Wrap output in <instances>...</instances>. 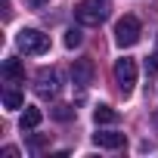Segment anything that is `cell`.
<instances>
[{"mask_svg":"<svg viewBox=\"0 0 158 158\" xmlns=\"http://www.w3.org/2000/svg\"><path fill=\"white\" fill-rule=\"evenodd\" d=\"M93 143H96L99 149H121L127 139H124V133H118V130H99V133H93Z\"/></svg>","mask_w":158,"mask_h":158,"instance_id":"7","label":"cell"},{"mask_svg":"<svg viewBox=\"0 0 158 158\" xmlns=\"http://www.w3.org/2000/svg\"><path fill=\"white\" fill-rule=\"evenodd\" d=\"M3 158H19V149H16V146H6V149H3Z\"/></svg>","mask_w":158,"mask_h":158,"instance_id":"14","label":"cell"},{"mask_svg":"<svg viewBox=\"0 0 158 158\" xmlns=\"http://www.w3.org/2000/svg\"><path fill=\"white\" fill-rule=\"evenodd\" d=\"M81 40H84L81 28H68V31H65V47H68V50H74V47H81Z\"/></svg>","mask_w":158,"mask_h":158,"instance_id":"12","label":"cell"},{"mask_svg":"<svg viewBox=\"0 0 158 158\" xmlns=\"http://www.w3.org/2000/svg\"><path fill=\"white\" fill-rule=\"evenodd\" d=\"M44 143H47V136H34V139H31V146H34V149H40Z\"/></svg>","mask_w":158,"mask_h":158,"instance_id":"15","label":"cell"},{"mask_svg":"<svg viewBox=\"0 0 158 158\" xmlns=\"http://www.w3.org/2000/svg\"><path fill=\"white\" fill-rule=\"evenodd\" d=\"M28 3H31V6L37 10V6H44V3H47V0H28Z\"/></svg>","mask_w":158,"mask_h":158,"instance_id":"16","label":"cell"},{"mask_svg":"<svg viewBox=\"0 0 158 158\" xmlns=\"http://www.w3.org/2000/svg\"><path fill=\"white\" fill-rule=\"evenodd\" d=\"M71 115H74L71 106H56V109H53V118H56V121H68Z\"/></svg>","mask_w":158,"mask_h":158,"instance_id":"13","label":"cell"},{"mask_svg":"<svg viewBox=\"0 0 158 158\" xmlns=\"http://www.w3.org/2000/svg\"><path fill=\"white\" fill-rule=\"evenodd\" d=\"M34 90H37L40 99H50V96L59 93V74H56V68H40L34 74Z\"/></svg>","mask_w":158,"mask_h":158,"instance_id":"5","label":"cell"},{"mask_svg":"<svg viewBox=\"0 0 158 158\" xmlns=\"http://www.w3.org/2000/svg\"><path fill=\"white\" fill-rule=\"evenodd\" d=\"M139 34H143V25H139L136 16L118 19V25H115V44H118V47H133V44L139 40Z\"/></svg>","mask_w":158,"mask_h":158,"instance_id":"3","label":"cell"},{"mask_svg":"<svg viewBox=\"0 0 158 158\" xmlns=\"http://www.w3.org/2000/svg\"><path fill=\"white\" fill-rule=\"evenodd\" d=\"M3 77L6 81H25V68L19 59H6L3 62Z\"/></svg>","mask_w":158,"mask_h":158,"instance_id":"8","label":"cell"},{"mask_svg":"<svg viewBox=\"0 0 158 158\" xmlns=\"http://www.w3.org/2000/svg\"><path fill=\"white\" fill-rule=\"evenodd\" d=\"M93 121H96V124H115V121H118V112H115L112 106H96V109H93Z\"/></svg>","mask_w":158,"mask_h":158,"instance_id":"10","label":"cell"},{"mask_svg":"<svg viewBox=\"0 0 158 158\" xmlns=\"http://www.w3.org/2000/svg\"><path fill=\"white\" fill-rule=\"evenodd\" d=\"M115 81H118V90L124 93V96H130L133 93V84H136V62L133 59H118L115 62Z\"/></svg>","mask_w":158,"mask_h":158,"instance_id":"4","label":"cell"},{"mask_svg":"<svg viewBox=\"0 0 158 158\" xmlns=\"http://www.w3.org/2000/svg\"><path fill=\"white\" fill-rule=\"evenodd\" d=\"M3 106L6 109H22L25 106V96L19 90H3Z\"/></svg>","mask_w":158,"mask_h":158,"instance_id":"11","label":"cell"},{"mask_svg":"<svg viewBox=\"0 0 158 158\" xmlns=\"http://www.w3.org/2000/svg\"><path fill=\"white\" fill-rule=\"evenodd\" d=\"M93 74H96L93 59H74V65H71V81H74L77 87H90V84H93Z\"/></svg>","mask_w":158,"mask_h":158,"instance_id":"6","label":"cell"},{"mask_svg":"<svg viewBox=\"0 0 158 158\" xmlns=\"http://www.w3.org/2000/svg\"><path fill=\"white\" fill-rule=\"evenodd\" d=\"M16 47H19L25 56H44V53L50 50V37H47L44 31H37V28H22V31L16 34Z\"/></svg>","mask_w":158,"mask_h":158,"instance_id":"2","label":"cell"},{"mask_svg":"<svg viewBox=\"0 0 158 158\" xmlns=\"http://www.w3.org/2000/svg\"><path fill=\"white\" fill-rule=\"evenodd\" d=\"M74 19L81 25H102L109 19V0H81L74 6Z\"/></svg>","mask_w":158,"mask_h":158,"instance_id":"1","label":"cell"},{"mask_svg":"<svg viewBox=\"0 0 158 158\" xmlns=\"http://www.w3.org/2000/svg\"><path fill=\"white\" fill-rule=\"evenodd\" d=\"M40 118H44V115H40V109L25 106V112H22V121H19V124H22V130H34V127L40 124Z\"/></svg>","mask_w":158,"mask_h":158,"instance_id":"9","label":"cell"}]
</instances>
